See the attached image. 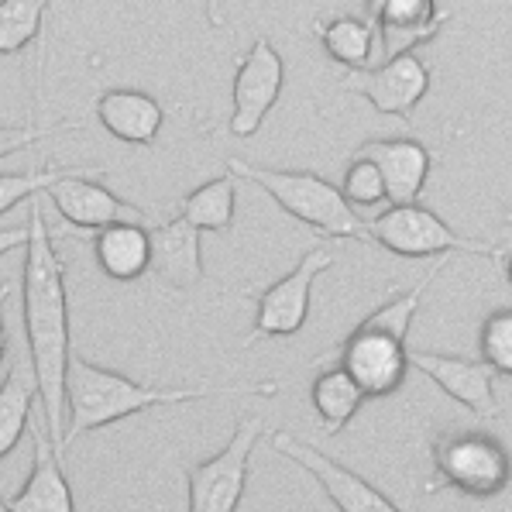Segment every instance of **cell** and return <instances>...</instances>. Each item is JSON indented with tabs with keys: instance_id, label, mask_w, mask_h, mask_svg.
Segmentation results:
<instances>
[{
	"instance_id": "cell-1",
	"label": "cell",
	"mask_w": 512,
	"mask_h": 512,
	"mask_svg": "<svg viewBox=\"0 0 512 512\" xmlns=\"http://www.w3.org/2000/svg\"><path fill=\"white\" fill-rule=\"evenodd\" d=\"M21 296H25L28 361L38 382V399L45 406V427H49L55 454L66 458V447H62V437H66V372L69 358H73V344H69V293L66 262H62V255L52 244L42 196H35L28 210Z\"/></svg>"
},
{
	"instance_id": "cell-2",
	"label": "cell",
	"mask_w": 512,
	"mask_h": 512,
	"mask_svg": "<svg viewBox=\"0 0 512 512\" xmlns=\"http://www.w3.org/2000/svg\"><path fill=\"white\" fill-rule=\"evenodd\" d=\"M279 385L258 382V385H148L135 378L100 368L93 361L73 354L66 372V437L62 447H73L76 440L93 430L114 427L135 413H145L152 406H176V403H200L214 396H275Z\"/></svg>"
},
{
	"instance_id": "cell-3",
	"label": "cell",
	"mask_w": 512,
	"mask_h": 512,
	"mask_svg": "<svg viewBox=\"0 0 512 512\" xmlns=\"http://www.w3.org/2000/svg\"><path fill=\"white\" fill-rule=\"evenodd\" d=\"M447 262H451V255L433 258L430 272L420 275V282H413L406 293H392L378 310L368 313V317L344 337L341 348L317 361V368L341 365L344 372L365 389L368 399L392 396V392L406 382V372L413 368L409 365L406 337H409V327H413L416 310H420V299L433 286V279L447 269Z\"/></svg>"
},
{
	"instance_id": "cell-4",
	"label": "cell",
	"mask_w": 512,
	"mask_h": 512,
	"mask_svg": "<svg viewBox=\"0 0 512 512\" xmlns=\"http://www.w3.org/2000/svg\"><path fill=\"white\" fill-rule=\"evenodd\" d=\"M227 169H231L238 179L258 183L289 217L303 220V224L313 227L320 238L361 241L365 220L351 210V203H348V196L341 193V186H334L330 179L317 176V172L269 169V165H255V162H244V159H227Z\"/></svg>"
},
{
	"instance_id": "cell-5",
	"label": "cell",
	"mask_w": 512,
	"mask_h": 512,
	"mask_svg": "<svg viewBox=\"0 0 512 512\" xmlns=\"http://www.w3.org/2000/svg\"><path fill=\"white\" fill-rule=\"evenodd\" d=\"M433 482L427 492L458 488L471 499H492L512 485V458L485 430H444L430 447Z\"/></svg>"
},
{
	"instance_id": "cell-6",
	"label": "cell",
	"mask_w": 512,
	"mask_h": 512,
	"mask_svg": "<svg viewBox=\"0 0 512 512\" xmlns=\"http://www.w3.org/2000/svg\"><path fill=\"white\" fill-rule=\"evenodd\" d=\"M361 241L378 244L403 258H437V255H485L502 258V251L488 241L464 238L454 227H447L423 203H392L385 214L365 220Z\"/></svg>"
},
{
	"instance_id": "cell-7",
	"label": "cell",
	"mask_w": 512,
	"mask_h": 512,
	"mask_svg": "<svg viewBox=\"0 0 512 512\" xmlns=\"http://www.w3.org/2000/svg\"><path fill=\"white\" fill-rule=\"evenodd\" d=\"M262 433H265L262 416H244V420H238L231 444L224 451L186 468L189 512H238L244 485H248L251 451L262 440Z\"/></svg>"
},
{
	"instance_id": "cell-8",
	"label": "cell",
	"mask_w": 512,
	"mask_h": 512,
	"mask_svg": "<svg viewBox=\"0 0 512 512\" xmlns=\"http://www.w3.org/2000/svg\"><path fill=\"white\" fill-rule=\"evenodd\" d=\"M334 265V251H327L324 244H313L299 265L289 275H282L279 282H272L265 293H258L255 306V324L251 334L244 337V348H251L262 337H293L303 330L306 317H310V296L313 282L320 279V272H327Z\"/></svg>"
},
{
	"instance_id": "cell-9",
	"label": "cell",
	"mask_w": 512,
	"mask_h": 512,
	"mask_svg": "<svg viewBox=\"0 0 512 512\" xmlns=\"http://www.w3.org/2000/svg\"><path fill=\"white\" fill-rule=\"evenodd\" d=\"M344 90L358 93L372 104L378 114L413 121V110L430 93V66L416 52H399L392 59H382L378 66L351 69L344 73Z\"/></svg>"
},
{
	"instance_id": "cell-10",
	"label": "cell",
	"mask_w": 512,
	"mask_h": 512,
	"mask_svg": "<svg viewBox=\"0 0 512 512\" xmlns=\"http://www.w3.org/2000/svg\"><path fill=\"white\" fill-rule=\"evenodd\" d=\"M282 83H286V62H282V55L275 52L269 38H255V45L241 55L238 73H234V114H231L234 138L258 135L269 110L279 104Z\"/></svg>"
},
{
	"instance_id": "cell-11",
	"label": "cell",
	"mask_w": 512,
	"mask_h": 512,
	"mask_svg": "<svg viewBox=\"0 0 512 512\" xmlns=\"http://www.w3.org/2000/svg\"><path fill=\"white\" fill-rule=\"evenodd\" d=\"M272 447L279 454H286L289 461H296L303 471H310L320 482V488L327 492V499L337 506V512H403L389 495L378 492L372 482H365L358 471L337 464L324 451H317L306 440L293 437V433H275Z\"/></svg>"
},
{
	"instance_id": "cell-12",
	"label": "cell",
	"mask_w": 512,
	"mask_h": 512,
	"mask_svg": "<svg viewBox=\"0 0 512 512\" xmlns=\"http://www.w3.org/2000/svg\"><path fill=\"white\" fill-rule=\"evenodd\" d=\"M93 176H100V172H76V176H66L45 189L52 207L59 210V217L66 224L83 227V231H100V227L110 224H148L145 210L110 193Z\"/></svg>"
},
{
	"instance_id": "cell-13",
	"label": "cell",
	"mask_w": 512,
	"mask_h": 512,
	"mask_svg": "<svg viewBox=\"0 0 512 512\" xmlns=\"http://www.w3.org/2000/svg\"><path fill=\"white\" fill-rule=\"evenodd\" d=\"M409 365L440 385L451 399L468 406L485 420H499L502 406L495 399V372L482 358H461V354L437 351H409Z\"/></svg>"
},
{
	"instance_id": "cell-14",
	"label": "cell",
	"mask_w": 512,
	"mask_h": 512,
	"mask_svg": "<svg viewBox=\"0 0 512 512\" xmlns=\"http://www.w3.org/2000/svg\"><path fill=\"white\" fill-rule=\"evenodd\" d=\"M365 7L382 42V59L413 52L447 21V14L437 11V0H365Z\"/></svg>"
},
{
	"instance_id": "cell-15",
	"label": "cell",
	"mask_w": 512,
	"mask_h": 512,
	"mask_svg": "<svg viewBox=\"0 0 512 512\" xmlns=\"http://www.w3.org/2000/svg\"><path fill=\"white\" fill-rule=\"evenodd\" d=\"M354 155H365L378 165L392 203H420L433 169V155L427 145L413 138H378L365 141Z\"/></svg>"
},
{
	"instance_id": "cell-16",
	"label": "cell",
	"mask_w": 512,
	"mask_h": 512,
	"mask_svg": "<svg viewBox=\"0 0 512 512\" xmlns=\"http://www.w3.org/2000/svg\"><path fill=\"white\" fill-rule=\"evenodd\" d=\"M152 234V275L169 289H186L203 282V248L200 227L183 217H172L159 227H148Z\"/></svg>"
},
{
	"instance_id": "cell-17",
	"label": "cell",
	"mask_w": 512,
	"mask_h": 512,
	"mask_svg": "<svg viewBox=\"0 0 512 512\" xmlns=\"http://www.w3.org/2000/svg\"><path fill=\"white\" fill-rule=\"evenodd\" d=\"M31 440H35V458H31V475L21 485L18 495H11L14 512H76L73 488L62 471V458L55 454L49 427L35 423L31 427Z\"/></svg>"
},
{
	"instance_id": "cell-18",
	"label": "cell",
	"mask_w": 512,
	"mask_h": 512,
	"mask_svg": "<svg viewBox=\"0 0 512 512\" xmlns=\"http://www.w3.org/2000/svg\"><path fill=\"white\" fill-rule=\"evenodd\" d=\"M97 117L110 138L124 145H152L162 128V104L141 90H107L97 100Z\"/></svg>"
},
{
	"instance_id": "cell-19",
	"label": "cell",
	"mask_w": 512,
	"mask_h": 512,
	"mask_svg": "<svg viewBox=\"0 0 512 512\" xmlns=\"http://www.w3.org/2000/svg\"><path fill=\"white\" fill-rule=\"evenodd\" d=\"M93 255L107 279L135 282L152 272V234L145 224H110L93 238Z\"/></svg>"
},
{
	"instance_id": "cell-20",
	"label": "cell",
	"mask_w": 512,
	"mask_h": 512,
	"mask_svg": "<svg viewBox=\"0 0 512 512\" xmlns=\"http://www.w3.org/2000/svg\"><path fill=\"white\" fill-rule=\"evenodd\" d=\"M320 45L337 66L351 69H368L375 66V52H382L378 31L368 18H354V14H334L313 25Z\"/></svg>"
},
{
	"instance_id": "cell-21",
	"label": "cell",
	"mask_w": 512,
	"mask_h": 512,
	"mask_svg": "<svg viewBox=\"0 0 512 512\" xmlns=\"http://www.w3.org/2000/svg\"><path fill=\"white\" fill-rule=\"evenodd\" d=\"M310 399L320 416V430L327 437H334V433H341L354 420V413H358L368 396L341 365H324L310 385Z\"/></svg>"
},
{
	"instance_id": "cell-22",
	"label": "cell",
	"mask_w": 512,
	"mask_h": 512,
	"mask_svg": "<svg viewBox=\"0 0 512 512\" xmlns=\"http://www.w3.org/2000/svg\"><path fill=\"white\" fill-rule=\"evenodd\" d=\"M234 210H238V176L231 169L224 176L210 179V183L196 186L193 193L179 203V217L189 220L200 231H231L234 227Z\"/></svg>"
},
{
	"instance_id": "cell-23",
	"label": "cell",
	"mask_w": 512,
	"mask_h": 512,
	"mask_svg": "<svg viewBox=\"0 0 512 512\" xmlns=\"http://www.w3.org/2000/svg\"><path fill=\"white\" fill-rule=\"evenodd\" d=\"M31 368V361H28ZM25 365H11V372L0 382V461L21 444L25 427L31 420V406L38 396L35 372H28Z\"/></svg>"
},
{
	"instance_id": "cell-24",
	"label": "cell",
	"mask_w": 512,
	"mask_h": 512,
	"mask_svg": "<svg viewBox=\"0 0 512 512\" xmlns=\"http://www.w3.org/2000/svg\"><path fill=\"white\" fill-rule=\"evenodd\" d=\"M76 172H100V176H107L110 169L107 165H35V169L25 172H0V217L11 214L18 203L42 196L59 179L76 176Z\"/></svg>"
},
{
	"instance_id": "cell-25",
	"label": "cell",
	"mask_w": 512,
	"mask_h": 512,
	"mask_svg": "<svg viewBox=\"0 0 512 512\" xmlns=\"http://www.w3.org/2000/svg\"><path fill=\"white\" fill-rule=\"evenodd\" d=\"M49 0H0V55L28 49L42 31Z\"/></svg>"
},
{
	"instance_id": "cell-26",
	"label": "cell",
	"mask_w": 512,
	"mask_h": 512,
	"mask_svg": "<svg viewBox=\"0 0 512 512\" xmlns=\"http://www.w3.org/2000/svg\"><path fill=\"white\" fill-rule=\"evenodd\" d=\"M478 351H482L485 365H492L495 375L512 378V310H495L482 320Z\"/></svg>"
},
{
	"instance_id": "cell-27",
	"label": "cell",
	"mask_w": 512,
	"mask_h": 512,
	"mask_svg": "<svg viewBox=\"0 0 512 512\" xmlns=\"http://www.w3.org/2000/svg\"><path fill=\"white\" fill-rule=\"evenodd\" d=\"M341 193L348 196V203H354V207H375V203L389 200L382 172H378V165L372 159H365V155H354L351 165L344 169Z\"/></svg>"
},
{
	"instance_id": "cell-28",
	"label": "cell",
	"mask_w": 512,
	"mask_h": 512,
	"mask_svg": "<svg viewBox=\"0 0 512 512\" xmlns=\"http://www.w3.org/2000/svg\"><path fill=\"white\" fill-rule=\"evenodd\" d=\"M83 121H52V124H0V162L11 155L38 145L42 138L62 135V131H80Z\"/></svg>"
},
{
	"instance_id": "cell-29",
	"label": "cell",
	"mask_w": 512,
	"mask_h": 512,
	"mask_svg": "<svg viewBox=\"0 0 512 512\" xmlns=\"http://www.w3.org/2000/svg\"><path fill=\"white\" fill-rule=\"evenodd\" d=\"M28 244V224L25 227H0V258L14 248H25Z\"/></svg>"
},
{
	"instance_id": "cell-30",
	"label": "cell",
	"mask_w": 512,
	"mask_h": 512,
	"mask_svg": "<svg viewBox=\"0 0 512 512\" xmlns=\"http://www.w3.org/2000/svg\"><path fill=\"white\" fill-rule=\"evenodd\" d=\"M14 293V282H4L0 286V365H4L7 358V324H4V299Z\"/></svg>"
},
{
	"instance_id": "cell-31",
	"label": "cell",
	"mask_w": 512,
	"mask_h": 512,
	"mask_svg": "<svg viewBox=\"0 0 512 512\" xmlns=\"http://www.w3.org/2000/svg\"><path fill=\"white\" fill-rule=\"evenodd\" d=\"M203 4H207L210 28H224V0H203Z\"/></svg>"
},
{
	"instance_id": "cell-32",
	"label": "cell",
	"mask_w": 512,
	"mask_h": 512,
	"mask_svg": "<svg viewBox=\"0 0 512 512\" xmlns=\"http://www.w3.org/2000/svg\"><path fill=\"white\" fill-rule=\"evenodd\" d=\"M506 282H509V286H512V251H509V255H506Z\"/></svg>"
},
{
	"instance_id": "cell-33",
	"label": "cell",
	"mask_w": 512,
	"mask_h": 512,
	"mask_svg": "<svg viewBox=\"0 0 512 512\" xmlns=\"http://www.w3.org/2000/svg\"><path fill=\"white\" fill-rule=\"evenodd\" d=\"M0 512H14V509H11V502H7V499H0Z\"/></svg>"
},
{
	"instance_id": "cell-34",
	"label": "cell",
	"mask_w": 512,
	"mask_h": 512,
	"mask_svg": "<svg viewBox=\"0 0 512 512\" xmlns=\"http://www.w3.org/2000/svg\"><path fill=\"white\" fill-rule=\"evenodd\" d=\"M506 220H509V224H512V214H506Z\"/></svg>"
},
{
	"instance_id": "cell-35",
	"label": "cell",
	"mask_w": 512,
	"mask_h": 512,
	"mask_svg": "<svg viewBox=\"0 0 512 512\" xmlns=\"http://www.w3.org/2000/svg\"><path fill=\"white\" fill-rule=\"evenodd\" d=\"M0 286H4V282H0Z\"/></svg>"
}]
</instances>
